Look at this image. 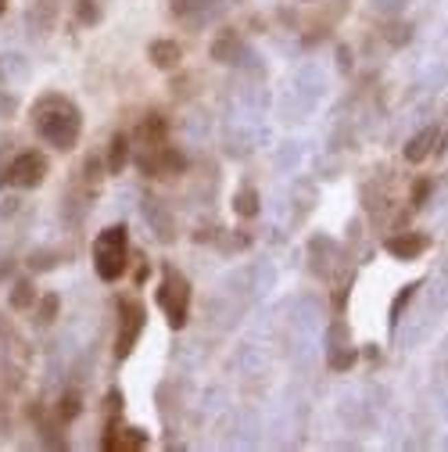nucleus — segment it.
I'll return each mask as SVG.
<instances>
[{
	"mask_svg": "<svg viewBox=\"0 0 448 452\" xmlns=\"http://www.w3.org/2000/svg\"><path fill=\"white\" fill-rule=\"evenodd\" d=\"M65 416H75V399H65Z\"/></svg>",
	"mask_w": 448,
	"mask_h": 452,
	"instance_id": "obj_14",
	"label": "nucleus"
},
{
	"mask_svg": "<svg viewBox=\"0 0 448 452\" xmlns=\"http://www.w3.org/2000/svg\"><path fill=\"white\" fill-rule=\"evenodd\" d=\"M151 61L158 69H176L180 65V47L172 40H158V43H151Z\"/></svg>",
	"mask_w": 448,
	"mask_h": 452,
	"instance_id": "obj_8",
	"label": "nucleus"
},
{
	"mask_svg": "<svg viewBox=\"0 0 448 452\" xmlns=\"http://www.w3.org/2000/svg\"><path fill=\"white\" fill-rule=\"evenodd\" d=\"M427 144H434V130H423L420 136H416L412 144H409V151H405V158H409V162H423L427 151H430Z\"/></svg>",
	"mask_w": 448,
	"mask_h": 452,
	"instance_id": "obj_10",
	"label": "nucleus"
},
{
	"mask_svg": "<svg viewBox=\"0 0 448 452\" xmlns=\"http://www.w3.org/2000/svg\"><path fill=\"white\" fill-rule=\"evenodd\" d=\"M36 133L58 151H72L79 140V112L65 97H43L36 104Z\"/></svg>",
	"mask_w": 448,
	"mask_h": 452,
	"instance_id": "obj_1",
	"label": "nucleus"
},
{
	"mask_svg": "<svg viewBox=\"0 0 448 452\" xmlns=\"http://www.w3.org/2000/svg\"><path fill=\"white\" fill-rule=\"evenodd\" d=\"M33 302H36V294H33V284H19V287H14V294H11V305L19 309V313H25V309L33 305Z\"/></svg>",
	"mask_w": 448,
	"mask_h": 452,
	"instance_id": "obj_11",
	"label": "nucleus"
},
{
	"mask_svg": "<svg viewBox=\"0 0 448 452\" xmlns=\"http://www.w3.org/2000/svg\"><path fill=\"white\" fill-rule=\"evenodd\" d=\"M126 158H130V144H126V136H115L111 140V151H108V169L111 173H122Z\"/></svg>",
	"mask_w": 448,
	"mask_h": 452,
	"instance_id": "obj_9",
	"label": "nucleus"
},
{
	"mask_svg": "<svg viewBox=\"0 0 448 452\" xmlns=\"http://www.w3.org/2000/svg\"><path fill=\"white\" fill-rule=\"evenodd\" d=\"M43 176H47V158L40 151H25V154H19V158L11 162L4 180L11 187H36V183H43Z\"/></svg>",
	"mask_w": 448,
	"mask_h": 452,
	"instance_id": "obj_5",
	"label": "nucleus"
},
{
	"mask_svg": "<svg viewBox=\"0 0 448 452\" xmlns=\"http://www.w3.org/2000/svg\"><path fill=\"white\" fill-rule=\"evenodd\" d=\"M130 266V237H126V226H108L97 241H93V270L101 280H119Z\"/></svg>",
	"mask_w": 448,
	"mask_h": 452,
	"instance_id": "obj_2",
	"label": "nucleus"
},
{
	"mask_svg": "<svg viewBox=\"0 0 448 452\" xmlns=\"http://www.w3.org/2000/svg\"><path fill=\"white\" fill-rule=\"evenodd\" d=\"M190 284H187V276L183 273H165L162 276V284H158V305L165 309V320L172 331H180V326H187V316H190Z\"/></svg>",
	"mask_w": 448,
	"mask_h": 452,
	"instance_id": "obj_3",
	"label": "nucleus"
},
{
	"mask_svg": "<svg viewBox=\"0 0 448 452\" xmlns=\"http://www.w3.org/2000/svg\"><path fill=\"white\" fill-rule=\"evenodd\" d=\"M143 323H148L143 305L133 302V298H126L119 305V334H115V355H119V359H126V355L133 352V345H137L140 334H143Z\"/></svg>",
	"mask_w": 448,
	"mask_h": 452,
	"instance_id": "obj_4",
	"label": "nucleus"
},
{
	"mask_svg": "<svg viewBox=\"0 0 448 452\" xmlns=\"http://www.w3.org/2000/svg\"><path fill=\"white\" fill-rule=\"evenodd\" d=\"M108 452H133V449H143L148 445V434L143 431H133V427H108V438L101 442Z\"/></svg>",
	"mask_w": 448,
	"mask_h": 452,
	"instance_id": "obj_6",
	"label": "nucleus"
},
{
	"mask_svg": "<svg viewBox=\"0 0 448 452\" xmlns=\"http://www.w3.org/2000/svg\"><path fill=\"white\" fill-rule=\"evenodd\" d=\"M54 313H58V298H54V294H47L43 305H40V313H36V323H51Z\"/></svg>",
	"mask_w": 448,
	"mask_h": 452,
	"instance_id": "obj_13",
	"label": "nucleus"
},
{
	"mask_svg": "<svg viewBox=\"0 0 448 452\" xmlns=\"http://www.w3.org/2000/svg\"><path fill=\"white\" fill-rule=\"evenodd\" d=\"M427 244H430V241L423 237V233H409V237H391V241H388V252H391L394 259H416Z\"/></svg>",
	"mask_w": 448,
	"mask_h": 452,
	"instance_id": "obj_7",
	"label": "nucleus"
},
{
	"mask_svg": "<svg viewBox=\"0 0 448 452\" xmlns=\"http://www.w3.org/2000/svg\"><path fill=\"white\" fill-rule=\"evenodd\" d=\"M237 212H241V215H255V212H259V194H255L251 187H244V191L237 194Z\"/></svg>",
	"mask_w": 448,
	"mask_h": 452,
	"instance_id": "obj_12",
	"label": "nucleus"
}]
</instances>
